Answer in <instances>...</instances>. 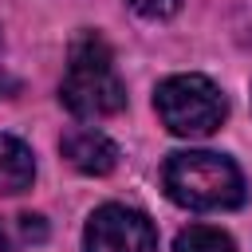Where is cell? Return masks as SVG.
Wrapping results in <instances>:
<instances>
[{
	"mask_svg": "<svg viewBox=\"0 0 252 252\" xmlns=\"http://www.w3.org/2000/svg\"><path fill=\"white\" fill-rule=\"evenodd\" d=\"M173 252H236V244H232L220 228H209V224H189V228H181V232H177Z\"/></svg>",
	"mask_w": 252,
	"mask_h": 252,
	"instance_id": "8",
	"label": "cell"
},
{
	"mask_svg": "<svg viewBox=\"0 0 252 252\" xmlns=\"http://www.w3.org/2000/svg\"><path fill=\"white\" fill-rule=\"evenodd\" d=\"M154 106H158L161 126L177 138H209L228 114L220 87L205 75H169V79H161L158 91H154Z\"/></svg>",
	"mask_w": 252,
	"mask_h": 252,
	"instance_id": "3",
	"label": "cell"
},
{
	"mask_svg": "<svg viewBox=\"0 0 252 252\" xmlns=\"http://www.w3.org/2000/svg\"><path fill=\"white\" fill-rule=\"evenodd\" d=\"M59 150H63V158H67L79 173H87V177H102V173H110V169L118 165V146H114L102 130H94V126H75V130H67L63 142H59Z\"/></svg>",
	"mask_w": 252,
	"mask_h": 252,
	"instance_id": "5",
	"label": "cell"
},
{
	"mask_svg": "<svg viewBox=\"0 0 252 252\" xmlns=\"http://www.w3.org/2000/svg\"><path fill=\"white\" fill-rule=\"evenodd\" d=\"M134 12H142V16H150V20H165V16H173L177 12V4L181 0H126Z\"/></svg>",
	"mask_w": 252,
	"mask_h": 252,
	"instance_id": "9",
	"label": "cell"
},
{
	"mask_svg": "<svg viewBox=\"0 0 252 252\" xmlns=\"http://www.w3.org/2000/svg\"><path fill=\"white\" fill-rule=\"evenodd\" d=\"M87 252H158L154 220L130 205H102L91 213L83 232Z\"/></svg>",
	"mask_w": 252,
	"mask_h": 252,
	"instance_id": "4",
	"label": "cell"
},
{
	"mask_svg": "<svg viewBox=\"0 0 252 252\" xmlns=\"http://www.w3.org/2000/svg\"><path fill=\"white\" fill-rule=\"evenodd\" d=\"M161 185L169 201L193 213H217V209H236L244 201V177L232 158L213 154V150H181L169 154L161 165Z\"/></svg>",
	"mask_w": 252,
	"mask_h": 252,
	"instance_id": "2",
	"label": "cell"
},
{
	"mask_svg": "<svg viewBox=\"0 0 252 252\" xmlns=\"http://www.w3.org/2000/svg\"><path fill=\"white\" fill-rule=\"evenodd\" d=\"M47 240V220L35 213H16V217H0V252H24L32 244Z\"/></svg>",
	"mask_w": 252,
	"mask_h": 252,
	"instance_id": "7",
	"label": "cell"
},
{
	"mask_svg": "<svg viewBox=\"0 0 252 252\" xmlns=\"http://www.w3.org/2000/svg\"><path fill=\"white\" fill-rule=\"evenodd\" d=\"M59 102L75 118H110L126 106V87L114 71V55L98 32H79L67 51Z\"/></svg>",
	"mask_w": 252,
	"mask_h": 252,
	"instance_id": "1",
	"label": "cell"
},
{
	"mask_svg": "<svg viewBox=\"0 0 252 252\" xmlns=\"http://www.w3.org/2000/svg\"><path fill=\"white\" fill-rule=\"evenodd\" d=\"M35 181V158L20 138L0 134V193H24Z\"/></svg>",
	"mask_w": 252,
	"mask_h": 252,
	"instance_id": "6",
	"label": "cell"
}]
</instances>
